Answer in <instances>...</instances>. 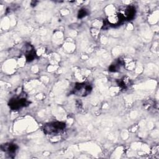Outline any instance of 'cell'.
Segmentation results:
<instances>
[{
    "label": "cell",
    "instance_id": "cell-6",
    "mask_svg": "<svg viewBox=\"0 0 159 159\" xmlns=\"http://www.w3.org/2000/svg\"><path fill=\"white\" fill-rule=\"evenodd\" d=\"M135 12H136V11L134 6H127L125 10V14H124L125 19L127 20H132L135 17Z\"/></svg>",
    "mask_w": 159,
    "mask_h": 159
},
{
    "label": "cell",
    "instance_id": "cell-2",
    "mask_svg": "<svg viewBox=\"0 0 159 159\" xmlns=\"http://www.w3.org/2000/svg\"><path fill=\"white\" fill-rule=\"evenodd\" d=\"M92 91V87L90 84L85 83H77L75 85L72 93L77 96H86Z\"/></svg>",
    "mask_w": 159,
    "mask_h": 159
},
{
    "label": "cell",
    "instance_id": "cell-3",
    "mask_svg": "<svg viewBox=\"0 0 159 159\" xmlns=\"http://www.w3.org/2000/svg\"><path fill=\"white\" fill-rule=\"evenodd\" d=\"M29 103L30 102L26 99L25 97H22L19 96L12 98L9 101L8 105L12 110L16 111V110L20 109L23 107H25L28 106Z\"/></svg>",
    "mask_w": 159,
    "mask_h": 159
},
{
    "label": "cell",
    "instance_id": "cell-1",
    "mask_svg": "<svg viewBox=\"0 0 159 159\" xmlns=\"http://www.w3.org/2000/svg\"><path fill=\"white\" fill-rule=\"evenodd\" d=\"M65 127V122L56 121L46 124L43 126V130L44 133L47 135H56L63 132Z\"/></svg>",
    "mask_w": 159,
    "mask_h": 159
},
{
    "label": "cell",
    "instance_id": "cell-8",
    "mask_svg": "<svg viewBox=\"0 0 159 159\" xmlns=\"http://www.w3.org/2000/svg\"><path fill=\"white\" fill-rule=\"evenodd\" d=\"M118 86L122 89H126L130 85V80L126 77L117 81Z\"/></svg>",
    "mask_w": 159,
    "mask_h": 159
},
{
    "label": "cell",
    "instance_id": "cell-4",
    "mask_svg": "<svg viewBox=\"0 0 159 159\" xmlns=\"http://www.w3.org/2000/svg\"><path fill=\"white\" fill-rule=\"evenodd\" d=\"M1 148L3 152L7 153L10 158H14L18 150V146L15 143H6L2 144Z\"/></svg>",
    "mask_w": 159,
    "mask_h": 159
},
{
    "label": "cell",
    "instance_id": "cell-5",
    "mask_svg": "<svg viewBox=\"0 0 159 159\" xmlns=\"http://www.w3.org/2000/svg\"><path fill=\"white\" fill-rule=\"evenodd\" d=\"M24 53L27 62L33 61L37 57L35 51L33 46L30 43H27L24 46Z\"/></svg>",
    "mask_w": 159,
    "mask_h": 159
},
{
    "label": "cell",
    "instance_id": "cell-9",
    "mask_svg": "<svg viewBox=\"0 0 159 159\" xmlns=\"http://www.w3.org/2000/svg\"><path fill=\"white\" fill-rule=\"evenodd\" d=\"M88 11L84 8H82L78 12V19H82L84 17L88 15Z\"/></svg>",
    "mask_w": 159,
    "mask_h": 159
},
{
    "label": "cell",
    "instance_id": "cell-7",
    "mask_svg": "<svg viewBox=\"0 0 159 159\" xmlns=\"http://www.w3.org/2000/svg\"><path fill=\"white\" fill-rule=\"evenodd\" d=\"M124 61L119 58L118 59L115 63L111 64L110 65V66L109 67V71H111V72H116V71H117L121 66L124 65Z\"/></svg>",
    "mask_w": 159,
    "mask_h": 159
}]
</instances>
